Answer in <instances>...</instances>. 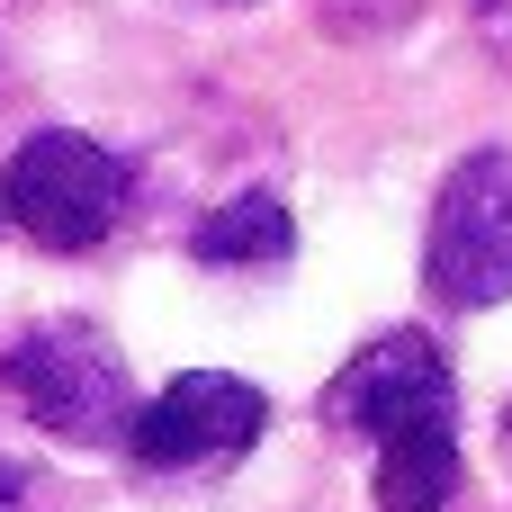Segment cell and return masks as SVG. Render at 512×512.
Wrapping results in <instances>:
<instances>
[{
	"label": "cell",
	"instance_id": "1",
	"mask_svg": "<svg viewBox=\"0 0 512 512\" xmlns=\"http://www.w3.org/2000/svg\"><path fill=\"white\" fill-rule=\"evenodd\" d=\"M324 423L378 450V512H450L459 504V378L432 333L396 324L342 360L324 387Z\"/></svg>",
	"mask_w": 512,
	"mask_h": 512
},
{
	"label": "cell",
	"instance_id": "2",
	"mask_svg": "<svg viewBox=\"0 0 512 512\" xmlns=\"http://www.w3.org/2000/svg\"><path fill=\"white\" fill-rule=\"evenodd\" d=\"M0 396L45 432V441H72V450H99V441H126V414H135V387H126V360L99 324L81 315H54V324H27L9 351H0Z\"/></svg>",
	"mask_w": 512,
	"mask_h": 512
},
{
	"label": "cell",
	"instance_id": "3",
	"mask_svg": "<svg viewBox=\"0 0 512 512\" xmlns=\"http://www.w3.org/2000/svg\"><path fill=\"white\" fill-rule=\"evenodd\" d=\"M126 207H135V171L72 126L27 135L0 171V216L45 252H99L126 225Z\"/></svg>",
	"mask_w": 512,
	"mask_h": 512
},
{
	"label": "cell",
	"instance_id": "4",
	"mask_svg": "<svg viewBox=\"0 0 512 512\" xmlns=\"http://www.w3.org/2000/svg\"><path fill=\"white\" fill-rule=\"evenodd\" d=\"M423 288L459 315H486L512 297V153H468L432 198Z\"/></svg>",
	"mask_w": 512,
	"mask_h": 512
},
{
	"label": "cell",
	"instance_id": "5",
	"mask_svg": "<svg viewBox=\"0 0 512 512\" xmlns=\"http://www.w3.org/2000/svg\"><path fill=\"white\" fill-rule=\"evenodd\" d=\"M261 423H270V396H261L252 378L189 369V378H171L153 405L126 414V450H135V468H153V477H216V468H234V459L261 441Z\"/></svg>",
	"mask_w": 512,
	"mask_h": 512
},
{
	"label": "cell",
	"instance_id": "6",
	"mask_svg": "<svg viewBox=\"0 0 512 512\" xmlns=\"http://www.w3.org/2000/svg\"><path fill=\"white\" fill-rule=\"evenodd\" d=\"M189 252H198L207 270H279V261L297 252V225H288V207H279L270 189H243V198H225L216 216H198Z\"/></svg>",
	"mask_w": 512,
	"mask_h": 512
},
{
	"label": "cell",
	"instance_id": "7",
	"mask_svg": "<svg viewBox=\"0 0 512 512\" xmlns=\"http://www.w3.org/2000/svg\"><path fill=\"white\" fill-rule=\"evenodd\" d=\"M0 512H54V477L18 450H0Z\"/></svg>",
	"mask_w": 512,
	"mask_h": 512
},
{
	"label": "cell",
	"instance_id": "8",
	"mask_svg": "<svg viewBox=\"0 0 512 512\" xmlns=\"http://www.w3.org/2000/svg\"><path fill=\"white\" fill-rule=\"evenodd\" d=\"M477 36H486V54L512 72V0H477Z\"/></svg>",
	"mask_w": 512,
	"mask_h": 512
},
{
	"label": "cell",
	"instance_id": "9",
	"mask_svg": "<svg viewBox=\"0 0 512 512\" xmlns=\"http://www.w3.org/2000/svg\"><path fill=\"white\" fill-rule=\"evenodd\" d=\"M504 468H512V405H504Z\"/></svg>",
	"mask_w": 512,
	"mask_h": 512
},
{
	"label": "cell",
	"instance_id": "10",
	"mask_svg": "<svg viewBox=\"0 0 512 512\" xmlns=\"http://www.w3.org/2000/svg\"><path fill=\"white\" fill-rule=\"evenodd\" d=\"M216 9H243V0H216Z\"/></svg>",
	"mask_w": 512,
	"mask_h": 512
}]
</instances>
